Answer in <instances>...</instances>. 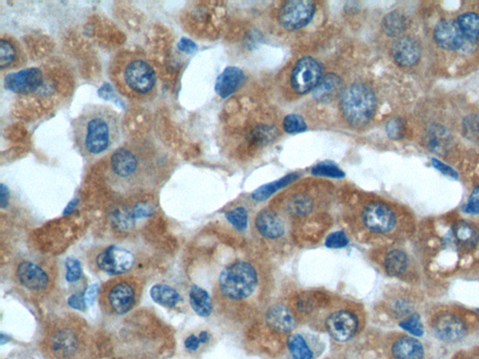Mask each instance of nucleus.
<instances>
[{
  "label": "nucleus",
  "mask_w": 479,
  "mask_h": 359,
  "mask_svg": "<svg viewBox=\"0 0 479 359\" xmlns=\"http://www.w3.org/2000/svg\"><path fill=\"white\" fill-rule=\"evenodd\" d=\"M202 344L199 337L195 336V335H190L187 337L186 342H184V347L190 352H195L199 349L200 345Z\"/></svg>",
  "instance_id": "obj_45"
},
{
  "label": "nucleus",
  "mask_w": 479,
  "mask_h": 359,
  "mask_svg": "<svg viewBox=\"0 0 479 359\" xmlns=\"http://www.w3.org/2000/svg\"><path fill=\"white\" fill-rule=\"evenodd\" d=\"M110 77L119 92L134 101L146 103L156 95L157 75L143 55L125 53L112 61Z\"/></svg>",
  "instance_id": "obj_3"
},
{
  "label": "nucleus",
  "mask_w": 479,
  "mask_h": 359,
  "mask_svg": "<svg viewBox=\"0 0 479 359\" xmlns=\"http://www.w3.org/2000/svg\"><path fill=\"white\" fill-rule=\"evenodd\" d=\"M312 203L310 202L308 198L306 197H296L294 198L293 202H290V210L296 214H306L311 211Z\"/></svg>",
  "instance_id": "obj_39"
},
{
  "label": "nucleus",
  "mask_w": 479,
  "mask_h": 359,
  "mask_svg": "<svg viewBox=\"0 0 479 359\" xmlns=\"http://www.w3.org/2000/svg\"><path fill=\"white\" fill-rule=\"evenodd\" d=\"M314 175L330 177V178L340 179L345 177L344 171L340 170L337 166L329 163H320L312 168Z\"/></svg>",
  "instance_id": "obj_35"
},
{
  "label": "nucleus",
  "mask_w": 479,
  "mask_h": 359,
  "mask_svg": "<svg viewBox=\"0 0 479 359\" xmlns=\"http://www.w3.org/2000/svg\"><path fill=\"white\" fill-rule=\"evenodd\" d=\"M409 259L408 254L403 251L393 250L387 254L385 259V269L387 274L392 277H398L408 270Z\"/></svg>",
  "instance_id": "obj_29"
},
{
  "label": "nucleus",
  "mask_w": 479,
  "mask_h": 359,
  "mask_svg": "<svg viewBox=\"0 0 479 359\" xmlns=\"http://www.w3.org/2000/svg\"><path fill=\"white\" fill-rule=\"evenodd\" d=\"M22 48L16 40L10 36H2L0 39V69H18L24 64Z\"/></svg>",
  "instance_id": "obj_18"
},
{
  "label": "nucleus",
  "mask_w": 479,
  "mask_h": 359,
  "mask_svg": "<svg viewBox=\"0 0 479 359\" xmlns=\"http://www.w3.org/2000/svg\"><path fill=\"white\" fill-rule=\"evenodd\" d=\"M464 209L467 213L479 214V197L471 198Z\"/></svg>",
  "instance_id": "obj_44"
},
{
  "label": "nucleus",
  "mask_w": 479,
  "mask_h": 359,
  "mask_svg": "<svg viewBox=\"0 0 479 359\" xmlns=\"http://www.w3.org/2000/svg\"><path fill=\"white\" fill-rule=\"evenodd\" d=\"M122 136L121 116L109 106L90 104L72 122L74 146L90 161L116 151Z\"/></svg>",
  "instance_id": "obj_2"
},
{
  "label": "nucleus",
  "mask_w": 479,
  "mask_h": 359,
  "mask_svg": "<svg viewBox=\"0 0 479 359\" xmlns=\"http://www.w3.org/2000/svg\"><path fill=\"white\" fill-rule=\"evenodd\" d=\"M190 305L198 315L208 317L213 313V302L208 292L196 285L189 292Z\"/></svg>",
  "instance_id": "obj_24"
},
{
  "label": "nucleus",
  "mask_w": 479,
  "mask_h": 359,
  "mask_svg": "<svg viewBox=\"0 0 479 359\" xmlns=\"http://www.w3.org/2000/svg\"><path fill=\"white\" fill-rule=\"evenodd\" d=\"M326 326L336 341L346 342L354 337L358 322L357 317L349 310H338L329 316Z\"/></svg>",
  "instance_id": "obj_12"
},
{
  "label": "nucleus",
  "mask_w": 479,
  "mask_h": 359,
  "mask_svg": "<svg viewBox=\"0 0 479 359\" xmlns=\"http://www.w3.org/2000/svg\"><path fill=\"white\" fill-rule=\"evenodd\" d=\"M226 218L238 231H243L248 226V213L245 208L238 207L227 211Z\"/></svg>",
  "instance_id": "obj_33"
},
{
  "label": "nucleus",
  "mask_w": 479,
  "mask_h": 359,
  "mask_svg": "<svg viewBox=\"0 0 479 359\" xmlns=\"http://www.w3.org/2000/svg\"><path fill=\"white\" fill-rule=\"evenodd\" d=\"M266 321L270 328L280 333L293 331L296 326L293 313L284 305H275L268 310Z\"/></svg>",
  "instance_id": "obj_21"
},
{
  "label": "nucleus",
  "mask_w": 479,
  "mask_h": 359,
  "mask_svg": "<svg viewBox=\"0 0 479 359\" xmlns=\"http://www.w3.org/2000/svg\"><path fill=\"white\" fill-rule=\"evenodd\" d=\"M4 87L19 95H32L45 90L47 87L46 78L40 68L24 69L6 75Z\"/></svg>",
  "instance_id": "obj_7"
},
{
  "label": "nucleus",
  "mask_w": 479,
  "mask_h": 359,
  "mask_svg": "<svg viewBox=\"0 0 479 359\" xmlns=\"http://www.w3.org/2000/svg\"><path fill=\"white\" fill-rule=\"evenodd\" d=\"M467 331L464 320L452 313L439 316L433 324V332L436 337L446 342H459L465 336Z\"/></svg>",
  "instance_id": "obj_14"
},
{
  "label": "nucleus",
  "mask_w": 479,
  "mask_h": 359,
  "mask_svg": "<svg viewBox=\"0 0 479 359\" xmlns=\"http://www.w3.org/2000/svg\"><path fill=\"white\" fill-rule=\"evenodd\" d=\"M153 301L167 308H173L181 301V296L175 288L167 285H156L150 291Z\"/></svg>",
  "instance_id": "obj_26"
},
{
  "label": "nucleus",
  "mask_w": 479,
  "mask_h": 359,
  "mask_svg": "<svg viewBox=\"0 0 479 359\" xmlns=\"http://www.w3.org/2000/svg\"><path fill=\"white\" fill-rule=\"evenodd\" d=\"M376 108V98L371 87L355 84L341 96V110L347 121L354 127H363L373 117Z\"/></svg>",
  "instance_id": "obj_4"
},
{
  "label": "nucleus",
  "mask_w": 479,
  "mask_h": 359,
  "mask_svg": "<svg viewBox=\"0 0 479 359\" xmlns=\"http://www.w3.org/2000/svg\"><path fill=\"white\" fill-rule=\"evenodd\" d=\"M277 136V130L270 125H259L254 128L250 133V141L256 146H265L275 141Z\"/></svg>",
  "instance_id": "obj_32"
},
{
  "label": "nucleus",
  "mask_w": 479,
  "mask_h": 359,
  "mask_svg": "<svg viewBox=\"0 0 479 359\" xmlns=\"http://www.w3.org/2000/svg\"><path fill=\"white\" fill-rule=\"evenodd\" d=\"M315 12V5L309 0L286 2L279 12V22L288 30H298L311 22Z\"/></svg>",
  "instance_id": "obj_9"
},
{
  "label": "nucleus",
  "mask_w": 479,
  "mask_h": 359,
  "mask_svg": "<svg viewBox=\"0 0 479 359\" xmlns=\"http://www.w3.org/2000/svg\"><path fill=\"white\" fill-rule=\"evenodd\" d=\"M288 350L293 359H314L315 352L304 335L297 333L288 339Z\"/></svg>",
  "instance_id": "obj_27"
},
{
  "label": "nucleus",
  "mask_w": 479,
  "mask_h": 359,
  "mask_svg": "<svg viewBox=\"0 0 479 359\" xmlns=\"http://www.w3.org/2000/svg\"><path fill=\"white\" fill-rule=\"evenodd\" d=\"M386 130L390 139H400L405 134V125L400 119H392L387 122Z\"/></svg>",
  "instance_id": "obj_40"
},
{
  "label": "nucleus",
  "mask_w": 479,
  "mask_h": 359,
  "mask_svg": "<svg viewBox=\"0 0 479 359\" xmlns=\"http://www.w3.org/2000/svg\"><path fill=\"white\" fill-rule=\"evenodd\" d=\"M322 79V67L310 56L299 59L291 73V87L296 93L306 94L315 90Z\"/></svg>",
  "instance_id": "obj_8"
},
{
  "label": "nucleus",
  "mask_w": 479,
  "mask_h": 359,
  "mask_svg": "<svg viewBox=\"0 0 479 359\" xmlns=\"http://www.w3.org/2000/svg\"><path fill=\"white\" fill-rule=\"evenodd\" d=\"M400 326L414 336L421 337L424 334V325H422L421 318H420L419 313H412L408 316L405 320L401 321Z\"/></svg>",
  "instance_id": "obj_34"
},
{
  "label": "nucleus",
  "mask_w": 479,
  "mask_h": 359,
  "mask_svg": "<svg viewBox=\"0 0 479 359\" xmlns=\"http://www.w3.org/2000/svg\"><path fill=\"white\" fill-rule=\"evenodd\" d=\"M349 240L344 231L331 233L326 238L325 246L330 249H341L349 245Z\"/></svg>",
  "instance_id": "obj_37"
},
{
  "label": "nucleus",
  "mask_w": 479,
  "mask_h": 359,
  "mask_svg": "<svg viewBox=\"0 0 479 359\" xmlns=\"http://www.w3.org/2000/svg\"><path fill=\"white\" fill-rule=\"evenodd\" d=\"M342 87L341 78L336 74L326 75L325 77H322L320 84L315 88V98L323 103H328L341 93Z\"/></svg>",
  "instance_id": "obj_23"
},
{
  "label": "nucleus",
  "mask_w": 479,
  "mask_h": 359,
  "mask_svg": "<svg viewBox=\"0 0 479 359\" xmlns=\"http://www.w3.org/2000/svg\"><path fill=\"white\" fill-rule=\"evenodd\" d=\"M134 256L130 251L112 245L98 256L97 265L103 272L111 275H121L133 267Z\"/></svg>",
  "instance_id": "obj_11"
},
{
  "label": "nucleus",
  "mask_w": 479,
  "mask_h": 359,
  "mask_svg": "<svg viewBox=\"0 0 479 359\" xmlns=\"http://www.w3.org/2000/svg\"><path fill=\"white\" fill-rule=\"evenodd\" d=\"M453 236L458 245L461 246H472L478 240V232L475 227L470 224L461 223L455 227Z\"/></svg>",
  "instance_id": "obj_31"
},
{
  "label": "nucleus",
  "mask_w": 479,
  "mask_h": 359,
  "mask_svg": "<svg viewBox=\"0 0 479 359\" xmlns=\"http://www.w3.org/2000/svg\"><path fill=\"white\" fill-rule=\"evenodd\" d=\"M139 293L138 283L133 279H114L101 291V305L110 313L125 315L135 307Z\"/></svg>",
  "instance_id": "obj_6"
},
{
  "label": "nucleus",
  "mask_w": 479,
  "mask_h": 359,
  "mask_svg": "<svg viewBox=\"0 0 479 359\" xmlns=\"http://www.w3.org/2000/svg\"><path fill=\"white\" fill-rule=\"evenodd\" d=\"M98 295V286L93 285L88 288L87 294H85V299H87V304L92 306L95 304L96 299H97Z\"/></svg>",
  "instance_id": "obj_46"
},
{
  "label": "nucleus",
  "mask_w": 479,
  "mask_h": 359,
  "mask_svg": "<svg viewBox=\"0 0 479 359\" xmlns=\"http://www.w3.org/2000/svg\"><path fill=\"white\" fill-rule=\"evenodd\" d=\"M245 74L240 69L229 67L216 80V91L222 98H229L245 82Z\"/></svg>",
  "instance_id": "obj_20"
},
{
  "label": "nucleus",
  "mask_w": 479,
  "mask_h": 359,
  "mask_svg": "<svg viewBox=\"0 0 479 359\" xmlns=\"http://www.w3.org/2000/svg\"><path fill=\"white\" fill-rule=\"evenodd\" d=\"M392 55L395 63L403 68H410L419 62L421 49L419 44L410 37H400L392 46Z\"/></svg>",
  "instance_id": "obj_16"
},
{
  "label": "nucleus",
  "mask_w": 479,
  "mask_h": 359,
  "mask_svg": "<svg viewBox=\"0 0 479 359\" xmlns=\"http://www.w3.org/2000/svg\"><path fill=\"white\" fill-rule=\"evenodd\" d=\"M68 304L75 310H85L87 308V299L82 294H73L69 297Z\"/></svg>",
  "instance_id": "obj_41"
},
{
  "label": "nucleus",
  "mask_w": 479,
  "mask_h": 359,
  "mask_svg": "<svg viewBox=\"0 0 479 359\" xmlns=\"http://www.w3.org/2000/svg\"><path fill=\"white\" fill-rule=\"evenodd\" d=\"M8 202H9V190L6 189V186L3 184H1V208L5 209L7 207Z\"/></svg>",
  "instance_id": "obj_47"
},
{
  "label": "nucleus",
  "mask_w": 479,
  "mask_h": 359,
  "mask_svg": "<svg viewBox=\"0 0 479 359\" xmlns=\"http://www.w3.org/2000/svg\"><path fill=\"white\" fill-rule=\"evenodd\" d=\"M199 338L202 344H207L209 340H210V335H209L207 331H202L200 332Z\"/></svg>",
  "instance_id": "obj_48"
},
{
  "label": "nucleus",
  "mask_w": 479,
  "mask_h": 359,
  "mask_svg": "<svg viewBox=\"0 0 479 359\" xmlns=\"http://www.w3.org/2000/svg\"><path fill=\"white\" fill-rule=\"evenodd\" d=\"M432 163L433 167L437 168L438 170H440L441 173L445 174V175L451 177V178H458L456 171H455L453 168L449 167V166L444 164V163L439 161L437 159H435V158H433Z\"/></svg>",
  "instance_id": "obj_43"
},
{
  "label": "nucleus",
  "mask_w": 479,
  "mask_h": 359,
  "mask_svg": "<svg viewBox=\"0 0 479 359\" xmlns=\"http://www.w3.org/2000/svg\"><path fill=\"white\" fill-rule=\"evenodd\" d=\"M435 44L439 47L446 51H458L462 49L465 44V40L462 36L459 26L455 21H441L436 25L433 31Z\"/></svg>",
  "instance_id": "obj_15"
},
{
  "label": "nucleus",
  "mask_w": 479,
  "mask_h": 359,
  "mask_svg": "<svg viewBox=\"0 0 479 359\" xmlns=\"http://www.w3.org/2000/svg\"><path fill=\"white\" fill-rule=\"evenodd\" d=\"M173 155L153 137H141L123 144L109 159L108 178L112 189L138 193L152 189L168 173Z\"/></svg>",
  "instance_id": "obj_1"
},
{
  "label": "nucleus",
  "mask_w": 479,
  "mask_h": 359,
  "mask_svg": "<svg viewBox=\"0 0 479 359\" xmlns=\"http://www.w3.org/2000/svg\"><path fill=\"white\" fill-rule=\"evenodd\" d=\"M283 128L286 133H299L306 130V124L299 115L290 114L284 119Z\"/></svg>",
  "instance_id": "obj_36"
},
{
  "label": "nucleus",
  "mask_w": 479,
  "mask_h": 359,
  "mask_svg": "<svg viewBox=\"0 0 479 359\" xmlns=\"http://www.w3.org/2000/svg\"><path fill=\"white\" fill-rule=\"evenodd\" d=\"M392 308L393 313H394L396 315H398V316L408 315L412 310L411 304L403 299H398V301L393 304Z\"/></svg>",
  "instance_id": "obj_42"
},
{
  "label": "nucleus",
  "mask_w": 479,
  "mask_h": 359,
  "mask_svg": "<svg viewBox=\"0 0 479 359\" xmlns=\"http://www.w3.org/2000/svg\"><path fill=\"white\" fill-rule=\"evenodd\" d=\"M50 349L58 359H69L79 348V338L71 326L55 329L49 339Z\"/></svg>",
  "instance_id": "obj_13"
},
{
  "label": "nucleus",
  "mask_w": 479,
  "mask_h": 359,
  "mask_svg": "<svg viewBox=\"0 0 479 359\" xmlns=\"http://www.w3.org/2000/svg\"><path fill=\"white\" fill-rule=\"evenodd\" d=\"M465 41L476 44L479 41V15L475 12H465L456 21Z\"/></svg>",
  "instance_id": "obj_25"
},
{
  "label": "nucleus",
  "mask_w": 479,
  "mask_h": 359,
  "mask_svg": "<svg viewBox=\"0 0 479 359\" xmlns=\"http://www.w3.org/2000/svg\"><path fill=\"white\" fill-rule=\"evenodd\" d=\"M297 178H298L297 174H288V175L283 177V178L277 180V181L259 187L258 189L253 192L252 198L254 200H256V202H263V200H266L267 198L272 197L278 190L282 189L284 187L293 183Z\"/></svg>",
  "instance_id": "obj_30"
},
{
  "label": "nucleus",
  "mask_w": 479,
  "mask_h": 359,
  "mask_svg": "<svg viewBox=\"0 0 479 359\" xmlns=\"http://www.w3.org/2000/svg\"><path fill=\"white\" fill-rule=\"evenodd\" d=\"M218 283L222 294L229 299H247L258 286V273L248 262H234L220 273Z\"/></svg>",
  "instance_id": "obj_5"
},
{
  "label": "nucleus",
  "mask_w": 479,
  "mask_h": 359,
  "mask_svg": "<svg viewBox=\"0 0 479 359\" xmlns=\"http://www.w3.org/2000/svg\"><path fill=\"white\" fill-rule=\"evenodd\" d=\"M364 226L370 231L386 234L397 225V217L392 209L382 202H372L363 213Z\"/></svg>",
  "instance_id": "obj_10"
},
{
  "label": "nucleus",
  "mask_w": 479,
  "mask_h": 359,
  "mask_svg": "<svg viewBox=\"0 0 479 359\" xmlns=\"http://www.w3.org/2000/svg\"><path fill=\"white\" fill-rule=\"evenodd\" d=\"M17 278L21 285L29 290H44L49 285L46 272L37 265L24 261L17 268Z\"/></svg>",
  "instance_id": "obj_17"
},
{
  "label": "nucleus",
  "mask_w": 479,
  "mask_h": 359,
  "mask_svg": "<svg viewBox=\"0 0 479 359\" xmlns=\"http://www.w3.org/2000/svg\"><path fill=\"white\" fill-rule=\"evenodd\" d=\"M395 359H424V347L419 340L412 337H401L392 348Z\"/></svg>",
  "instance_id": "obj_22"
},
{
  "label": "nucleus",
  "mask_w": 479,
  "mask_h": 359,
  "mask_svg": "<svg viewBox=\"0 0 479 359\" xmlns=\"http://www.w3.org/2000/svg\"><path fill=\"white\" fill-rule=\"evenodd\" d=\"M67 274L66 280L69 283H74L82 278V272L80 262L77 259L69 257L66 261Z\"/></svg>",
  "instance_id": "obj_38"
},
{
  "label": "nucleus",
  "mask_w": 479,
  "mask_h": 359,
  "mask_svg": "<svg viewBox=\"0 0 479 359\" xmlns=\"http://www.w3.org/2000/svg\"><path fill=\"white\" fill-rule=\"evenodd\" d=\"M256 227L259 234L269 240L281 238L286 232L282 218L275 211L270 210L261 211L256 216Z\"/></svg>",
  "instance_id": "obj_19"
},
{
  "label": "nucleus",
  "mask_w": 479,
  "mask_h": 359,
  "mask_svg": "<svg viewBox=\"0 0 479 359\" xmlns=\"http://www.w3.org/2000/svg\"><path fill=\"white\" fill-rule=\"evenodd\" d=\"M408 19L400 12H392L382 21V30L387 36L399 37L408 28Z\"/></svg>",
  "instance_id": "obj_28"
}]
</instances>
